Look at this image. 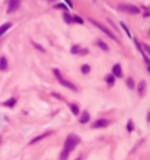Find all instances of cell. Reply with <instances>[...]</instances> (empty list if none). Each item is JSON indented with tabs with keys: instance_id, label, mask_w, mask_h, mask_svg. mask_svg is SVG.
Segmentation results:
<instances>
[{
	"instance_id": "6da1fadb",
	"label": "cell",
	"mask_w": 150,
	"mask_h": 160,
	"mask_svg": "<svg viewBox=\"0 0 150 160\" xmlns=\"http://www.w3.org/2000/svg\"><path fill=\"white\" fill-rule=\"evenodd\" d=\"M79 143H80V138L77 137V135L70 134L69 137L66 138L64 149H63V151H61V154H60V160H66V159H67V156H69V154L74 150V147H76Z\"/></svg>"
},
{
	"instance_id": "7a4b0ae2",
	"label": "cell",
	"mask_w": 150,
	"mask_h": 160,
	"mask_svg": "<svg viewBox=\"0 0 150 160\" xmlns=\"http://www.w3.org/2000/svg\"><path fill=\"white\" fill-rule=\"evenodd\" d=\"M54 76H56V79L60 82V84H61V86H64V88H67V89H70V90H73V92H76V90H77L76 86H74L71 82H69L67 79H64L63 76H61V73H60L57 68L54 70Z\"/></svg>"
},
{
	"instance_id": "3957f363",
	"label": "cell",
	"mask_w": 150,
	"mask_h": 160,
	"mask_svg": "<svg viewBox=\"0 0 150 160\" xmlns=\"http://www.w3.org/2000/svg\"><path fill=\"white\" fill-rule=\"evenodd\" d=\"M120 10L122 12H126V13H130V15H137V13H140V9L134 6V5H127V3H124V5H120L118 6Z\"/></svg>"
},
{
	"instance_id": "277c9868",
	"label": "cell",
	"mask_w": 150,
	"mask_h": 160,
	"mask_svg": "<svg viewBox=\"0 0 150 160\" xmlns=\"http://www.w3.org/2000/svg\"><path fill=\"white\" fill-rule=\"evenodd\" d=\"M91 22L93 23L95 26H98V28L101 29V31H104V32H105V34H106V35L109 36V38H112L114 41H117V42H118V38H117V36L114 35V32H111V31H109V29H108V28H106L105 25H102V23H99V22H96V20H93V19H91Z\"/></svg>"
},
{
	"instance_id": "5b68a950",
	"label": "cell",
	"mask_w": 150,
	"mask_h": 160,
	"mask_svg": "<svg viewBox=\"0 0 150 160\" xmlns=\"http://www.w3.org/2000/svg\"><path fill=\"white\" fill-rule=\"evenodd\" d=\"M20 6V0H9V5H7V13H13L16 12Z\"/></svg>"
},
{
	"instance_id": "8992f818",
	"label": "cell",
	"mask_w": 150,
	"mask_h": 160,
	"mask_svg": "<svg viewBox=\"0 0 150 160\" xmlns=\"http://www.w3.org/2000/svg\"><path fill=\"white\" fill-rule=\"evenodd\" d=\"M109 124H111L109 119H98V121H95L92 124V127L93 128H104V127H108Z\"/></svg>"
},
{
	"instance_id": "52a82bcc",
	"label": "cell",
	"mask_w": 150,
	"mask_h": 160,
	"mask_svg": "<svg viewBox=\"0 0 150 160\" xmlns=\"http://www.w3.org/2000/svg\"><path fill=\"white\" fill-rule=\"evenodd\" d=\"M71 54H79V55H86L87 54V50H85V48H80L79 45H74L71 48Z\"/></svg>"
},
{
	"instance_id": "ba28073f",
	"label": "cell",
	"mask_w": 150,
	"mask_h": 160,
	"mask_svg": "<svg viewBox=\"0 0 150 160\" xmlns=\"http://www.w3.org/2000/svg\"><path fill=\"white\" fill-rule=\"evenodd\" d=\"M112 76L114 77H121L122 76V71H121V66L120 64H115L112 67Z\"/></svg>"
},
{
	"instance_id": "9c48e42d",
	"label": "cell",
	"mask_w": 150,
	"mask_h": 160,
	"mask_svg": "<svg viewBox=\"0 0 150 160\" xmlns=\"http://www.w3.org/2000/svg\"><path fill=\"white\" fill-rule=\"evenodd\" d=\"M89 118H91V115H89L87 111L82 112V115H80V124H86V122H89Z\"/></svg>"
},
{
	"instance_id": "30bf717a",
	"label": "cell",
	"mask_w": 150,
	"mask_h": 160,
	"mask_svg": "<svg viewBox=\"0 0 150 160\" xmlns=\"http://www.w3.org/2000/svg\"><path fill=\"white\" fill-rule=\"evenodd\" d=\"M10 26H12V23H10V22H7V23H3V25L0 26V36H2V35H3V34H5L7 29H10Z\"/></svg>"
},
{
	"instance_id": "8fae6325",
	"label": "cell",
	"mask_w": 150,
	"mask_h": 160,
	"mask_svg": "<svg viewBox=\"0 0 150 160\" xmlns=\"http://www.w3.org/2000/svg\"><path fill=\"white\" fill-rule=\"evenodd\" d=\"M0 70H7V60L5 57L0 58Z\"/></svg>"
},
{
	"instance_id": "7c38bea8",
	"label": "cell",
	"mask_w": 150,
	"mask_h": 160,
	"mask_svg": "<svg viewBox=\"0 0 150 160\" xmlns=\"http://www.w3.org/2000/svg\"><path fill=\"white\" fill-rule=\"evenodd\" d=\"M50 134H51V132H45V134H42V135H38V137H36V138H34V140L31 141V144H35V143H38L40 140L45 138V137H47V135H50Z\"/></svg>"
},
{
	"instance_id": "4fadbf2b",
	"label": "cell",
	"mask_w": 150,
	"mask_h": 160,
	"mask_svg": "<svg viewBox=\"0 0 150 160\" xmlns=\"http://www.w3.org/2000/svg\"><path fill=\"white\" fill-rule=\"evenodd\" d=\"M3 105H5V106H10V108H12V106H15V105H16V99H15V97H10V99H9V101H6Z\"/></svg>"
},
{
	"instance_id": "5bb4252c",
	"label": "cell",
	"mask_w": 150,
	"mask_h": 160,
	"mask_svg": "<svg viewBox=\"0 0 150 160\" xmlns=\"http://www.w3.org/2000/svg\"><path fill=\"white\" fill-rule=\"evenodd\" d=\"M96 45H98L99 48H102L104 51H108V50H109V47H108V45H106L104 41H98V42H96Z\"/></svg>"
},
{
	"instance_id": "9a60e30c",
	"label": "cell",
	"mask_w": 150,
	"mask_h": 160,
	"mask_svg": "<svg viewBox=\"0 0 150 160\" xmlns=\"http://www.w3.org/2000/svg\"><path fill=\"white\" fill-rule=\"evenodd\" d=\"M70 109H71L73 115H77V114H79V106H77L76 103H70Z\"/></svg>"
},
{
	"instance_id": "2e32d148",
	"label": "cell",
	"mask_w": 150,
	"mask_h": 160,
	"mask_svg": "<svg viewBox=\"0 0 150 160\" xmlns=\"http://www.w3.org/2000/svg\"><path fill=\"white\" fill-rule=\"evenodd\" d=\"M144 90H146V82H140V84H139V93L144 95Z\"/></svg>"
},
{
	"instance_id": "e0dca14e",
	"label": "cell",
	"mask_w": 150,
	"mask_h": 160,
	"mask_svg": "<svg viewBox=\"0 0 150 160\" xmlns=\"http://www.w3.org/2000/svg\"><path fill=\"white\" fill-rule=\"evenodd\" d=\"M89 71H91V67H89V64H83V66H82V73H83V74H87Z\"/></svg>"
},
{
	"instance_id": "ac0fdd59",
	"label": "cell",
	"mask_w": 150,
	"mask_h": 160,
	"mask_svg": "<svg viewBox=\"0 0 150 160\" xmlns=\"http://www.w3.org/2000/svg\"><path fill=\"white\" fill-rule=\"evenodd\" d=\"M127 84H128V88H130V89H135L134 82H133V79H131V77H128V79H127Z\"/></svg>"
},
{
	"instance_id": "d6986e66",
	"label": "cell",
	"mask_w": 150,
	"mask_h": 160,
	"mask_svg": "<svg viewBox=\"0 0 150 160\" xmlns=\"http://www.w3.org/2000/svg\"><path fill=\"white\" fill-rule=\"evenodd\" d=\"M71 20L73 22H77V23H83V19L80 16H71Z\"/></svg>"
},
{
	"instance_id": "ffe728a7",
	"label": "cell",
	"mask_w": 150,
	"mask_h": 160,
	"mask_svg": "<svg viewBox=\"0 0 150 160\" xmlns=\"http://www.w3.org/2000/svg\"><path fill=\"white\" fill-rule=\"evenodd\" d=\"M63 19H64V20H66L67 23H70V22H73V20H71V16H70L69 13H64V16H63Z\"/></svg>"
},
{
	"instance_id": "44dd1931",
	"label": "cell",
	"mask_w": 150,
	"mask_h": 160,
	"mask_svg": "<svg viewBox=\"0 0 150 160\" xmlns=\"http://www.w3.org/2000/svg\"><path fill=\"white\" fill-rule=\"evenodd\" d=\"M106 82H108L109 84H112V83H114V76H112V74H111V76H106Z\"/></svg>"
},
{
	"instance_id": "7402d4cb",
	"label": "cell",
	"mask_w": 150,
	"mask_h": 160,
	"mask_svg": "<svg viewBox=\"0 0 150 160\" xmlns=\"http://www.w3.org/2000/svg\"><path fill=\"white\" fill-rule=\"evenodd\" d=\"M144 60H146V66H147V70L150 71V60H149L146 55H144Z\"/></svg>"
},
{
	"instance_id": "603a6c76",
	"label": "cell",
	"mask_w": 150,
	"mask_h": 160,
	"mask_svg": "<svg viewBox=\"0 0 150 160\" xmlns=\"http://www.w3.org/2000/svg\"><path fill=\"white\" fill-rule=\"evenodd\" d=\"M121 26H122V29H124V31H126V32H127V35L130 36V31L127 29V26H126V25H124V23H121Z\"/></svg>"
},
{
	"instance_id": "cb8c5ba5",
	"label": "cell",
	"mask_w": 150,
	"mask_h": 160,
	"mask_svg": "<svg viewBox=\"0 0 150 160\" xmlns=\"http://www.w3.org/2000/svg\"><path fill=\"white\" fill-rule=\"evenodd\" d=\"M64 2L67 3V9H70V7L73 6V3H71V0H64Z\"/></svg>"
},
{
	"instance_id": "d4e9b609",
	"label": "cell",
	"mask_w": 150,
	"mask_h": 160,
	"mask_svg": "<svg viewBox=\"0 0 150 160\" xmlns=\"http://www.w3.org/2000/svg\"><path fill=\"white\" fill-rule=\"evenodd\" d=\"M56 7H57V9H61V10H66V9H67V7H66L64 5H57Z\"/></svg>"
},
{
	"instance_id": "484cf974",
	"label": "cell",
	"mask_w": 150,
	"mask_h": 160,
	"mask_svg": "<svg viewBox=\"0 0 150 160\" xmlns=\"http://www.w3.org/2000/svg\"><path fill=\"white\" fill-rule=\"evenodd\" d=\"M144 50H146V53L150 55V45H147V44H146V45H144Z\"/></svg>"
},
{
	"instance_id": "4316f807",
	"label": "cell",
	"mask_w": 150,
	"mask_h": 160,
	"mask_svg": "<svg viewBox=\"0 0 150 160\" xmlns=\"http://www.w3.org/2000/svg\"><path fill=\"white\" fill-rule=\"evenodd\" d=\"M128 131H133V121H128Z\"/></svg>"
},
{
	"instance_id": "83f0119b",
	"label": "cell",
	"mask_w": 150,
	"mask_h": 160,
	"mask_svg": "<svg viewBox=\"0 0 150 160\" xmlns=\"http://www.w3.org/2000/svg\"><path fill=\"white\" fill-rule=\"evenodd\" d=\"M150 121V112H149V115H147V122Z\"/></svg>"
},
{
	"instance_id": "f1b7e54d",
	"label": "cell",
	"mask_w": 150,
	"mask_h": 160,
	"mask_svg": "<svg viewBox=\"0 0 150 160\" xmlns=\"http://www.w3.org/2000/svg\"><path fill=\"white\" fill-rule=\"evenodd\" d=\"M0 143H2V137H0Z\"/></svg>"
},
{
	"instance_id": "f546056e",
	"label": "cell",
	"mask_w": 150,
	"mask_h": 160,
	"mask_svg": "<svg viewBox=\"0 0 150 160\" xmlns=\"http://www.w3.org/2000/svg\"><path fill=\"white\" fill-rule=\"evenodd\" d=\"M77 160H82V159H80V157H79V159H77Z\"/></svg>"
},
{
	"instance_id": "4dcf8cb0",
	"label": "cell",
	"mask_w": 150,
	"mask_h": 160,
	"mask_svg": "<svg viewBox=\"0 0 150 160\" xmlns=\"http://www.w3.org/2000/svg\"><path fill=\"white\" fill-rule=\"evenodd\" d=\"M48 2H53V0H48Z\"/></svg>"
}]
</instances>
